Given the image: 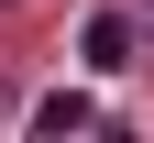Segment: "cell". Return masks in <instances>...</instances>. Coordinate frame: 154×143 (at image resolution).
Masks as SVG:
<instances>
[{
  "instance_id": "3",
  "label": "cell",
  "mask_w": 154,
  "mask_h": 143,
  "mask_svg": "<svg viewBox=\"0 0 154 143\" xmlns=\"http://www.w3.org/2000/svg\"><path fill=\"white\" fill-rule=\"evenodd\" d=\"M132 33H154V0H143V22H132Z\"/></svg>"
},
{
  "instance_id": "1",
  "label": "cell",
  "mask_w": 154,
  "mask_h": 143,
  "mask_svg": "<svg viewBox=\"0 0 154 143\" xmlns=\"http://www.w3.org/2000/svg\"><path fill=\"white\" fill-rule=\"evenodd\" d=\"M132 44H143V33H132L121 11H99V22L77 33V55H88V66H99V77H121V66H132Z\"/></svg>"
},
{
  "instance_id": "2",
  "label": "cell",
  "mask_w": 154,
  "mask_h": 143,
  "mask_svg": "<svg viewBox=\"0 0 154 143\" xmlns=\"http://www.w3.org/2000/svg\"><path fill=\"white\" fill-rule=\"evenodd\" d=\"M88 121H99V110H88L77 88H44V99H33V132H44V143H66V132H88Z\"/></svg>"
}]
</instances>
